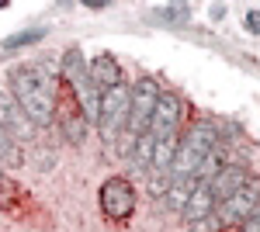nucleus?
<instances>
[{
    "mask_svg": "<svg viewBox=\"0 0 260 232\" xmlns=\"http://www.w3.org/2000/svg\"><path fill=\"white\" fill-rule=\"evenodd\" d=\"M153 149H156V139H153V132H146V136L136 139L132 156H136V167H139V170H149V167H153Z\"/></svg>",
    "mask_w": 260,
    "mask_h": 232,
    "instance_id": "obj_15",
    "label": "nucleus"
},
{
    "mask_svg": "<svg viewBox=\"0 0 260 232\" xmlns=\"http://www.w3.org/2000/svg\"><path fill=\"white\" fill-rule=\"evenodd\" d=\"M0 163H11V167H18V163H21L18 139H14V136H7L4 128H0Z\"/></svg>",
    "mask_w": 260,
    "mask_h": 232,
    "instance_id": "obj_17",
    "label": "nucleus"
},
{
    "mask_svg": "<svg viewBox=\"0 0 260 232\" xmlns=\"http://www.w3.org/2000/svg\"><path fill=\"white\" fill-rule=\"evenodd\" d=\"M45 35H49L45 28H24V31H18V35H11L4 42V52H14V49H24V45H39Z\"/></svg>",
    "mask_w": 260,
    "mask_h": 232,
    "instance_id": "obj_16",
    "label": "nucleus"
},
{
    "mask_svg": "<svg viewBox=\"0 0 260 232\" xmlns=\"http://www.w3.org/2000/svg\"><path fill=\"white\" fill-rule=\"evenodd\" d=\"M163 14L170 21H180V24H184V21H191V7H187V4H170Z\"/></svg>",
    "mask_w": 260,
    "mask_h": 232,
    "instance_id": "obj_18",
    "label": "nucleus"
},
{
    "mask_svg": "<svg viewBox=\"0 0 260 232\" xmlns=\"http://www.w3.org/2000/svg\"><path fill=\"white\" fill-rule=\"evenodd\" d=\"M125 83L121 80V62L111 52H101V56L90 59V87L98 90V94H108L111 87H118Z\"/></svg>",
    "mask_w": 260,
    "mask_h": 232,
    "instance_id": "obj_12",
    "label": "nucleus"
},
{
    "mask_svg": "<svg viewBox=\"0 0 260 232\" xmlns=\"http://www.w3.org/2000/svg\"><path fill=\"white\" fill-rule=\"evenodd\" d=\"M257 205H260V177H250L229 201H222L215 212H219L222 225H243L250 215H257Z\"/></svg>",
    "mask_w": 260,
    "mask_h": 232,
    "instance_id": "obj_5",
    "label": "nucleus"
},
{
    "mask_svg": "<svg viewBox=\"0 0 260 232\" xmlns=\"http://www.w3.org/2000/svg\"><path fill=\"white\" fill-rule=\"evenodd\" d=\"M160 97H163V90H160V83H156L153 77L136 80V87H132V118H128V136H132V142L149 132Z\"/></svg>",
    "mask_w": 260,
    "mask_h": 232,
    "instance_id": "obj_4",
    "label": "nucleus"
},
{
    "mask_svg": "<svg viewBox=\"0 0 260 232\" xmlns=\"http://www.w3.org/2000/svg\"><path fill=\"white\" fill-rule=\"evenodd\" d=\"M0 128H4L7 136H14V139H31L35 136L31 118L24 115L21 104L11 94H4V90H0Z\"/></svg>",
    "mask_w": 260,
    "mask_h": 232,
    "instance_id": "obj_9",
    "label": "nucleus"
},
{
    "mask_svg": "<svg viewBox=\"0 0 260 232\" xmlns=\"http://www.w3.org/2000/svg\"><path fill=\"white\" fill-rule=\"evenodd\" d=\"M180 121H184V101L177 94H163L160 104H156L149 132H153V139H170V136H177Z\"/></svg>",
    "mask_w": 260,
    "mask_h": 232,
    "instance_id": "obj_7",
    "label": "nucleus"
},
{
    "mask_svg": "<svg viewBox=\"0 0 260 232\" xmlns=\"http://www.w3.org/2000/svg\"><path fill=\"white\" fill-rule=\"evenodd\" d=\"M246 28H250L253 35H260V11H250V14H246Z\"/></svg>",
    "mask_w": 260,
    "mask_h": 232,
    "instance_id": "obj_20",
    "label": "nucleus"
},
{
    "mask_svg": "<svg viewBox=\"0 0 260 232\" xmlns=\"http://www.w3.org/2000/svg\"><path fill=\"white\" fill-rule=\"evenodd\" d=\"M7 83H11V97L21 104V111L31 118L35 128H49L56 121V83L52 77L42 70V66H18L7 73Z\"/></svg>",
    "mask_w": 260,
    "mask_h": 232,
    "instance_id": "obj_1",
    "label": "nucleus"
},
{
    "mask_svg": "<svg viewBox=\"0 0 260 232\" xmlns=\"http://www.w3.org/2000/svg\"><path fill=\"white\" fill-rule=\"evenodd\" d=\"M215 146H219V132H215V125H208V121L191 125V128L180 136L177 159H174V167H170V184L198 180V170L208 163V156L215 153Z\"/></svg>",
    "mask_w": 260,
    "mask_h": 232,
    "instance_id": "obj_2",
    "label": "nucleus"
},
{
    "mask_svg": "<svg viewBox=\"0 0 260 232\" xmlns=\"http://www.w3.org/2000/svg\"><path fill=\"white\" fill-rule=\"evenodd\" d=\"M128 118H132V87H111L108 94H101V111H98V136L104 146H115L121 132H128Z\"/></svg>",
    "mask_w": 260,
    "mask_h": 232,
    "instance_id": "obj_3",
    "label": "nucleus"
},
{
    "mask_svg": "<svg viewBox=\"0 0 260 232\" xmlns=\"http://www.w3.org/2000/svg\"><path fill=\"white\" fill-rule=\"evenodd\" d=\"M215 208H219V201H215V194H212V184H208V180H198L180 215H184V222H187V225H198V222L215 218Z\"/></svg>",
    "mask_w": 260,
    "mask_h": 232,
    "instance_id": "obj_8",
    "label": "nucleus"
},
{
    "mask_svg": "<svg viewBox=\"0 0 260 232\" xmlns=\"http://www.w3.org/2000/svg\"><path fill=\"white\" fill-rule=\"evenodd\" d=\"M66 90H70V87H66ZM66 101H70V104H66V115H62V136L70 139L73 146H80L83 139H87V115L80 111V104H77L73 90H70Z\"/></svg>",
    "mask_w": 260,
    "mask_h": 232,
    "instance_id": "obj_13",
    "label": "nucleus"
},
{
    "mask_svg": "<svg viewBox=\"0 0 260 232\" xmlns=\"http://www.w3.org/2000/svg\"><path fill=\"white\" fill-rule=\"evenodd\" d=\"M246 180H250V170H246L243 163H225L222 170H215V174H212V180H208V184H212V194H215V201L222 205V201H229L233 194L240 191Z\"/></svg>",
    "mask_w": 260,
    "mask_h": 232,
    "instance_id": "obj_11",
    "label": "nucleus"
},
{
    "mask_svg": "<svg viewBox=\"0 0 260 232\" xmlns=\"http://www.w3.org/2000/svg\"><path fill=\"white\" fill-rule=\"evenodd\" d=\"M212 18H215V21L225 18V7H222V4H215V7H212Z\"/></svg>",
    "mask_w": 260,
    "mask_h": 232,
    "instance_id": "obj_21",
    "label": "nucleus"
},
{
    "mask_svg": "<svg viewBox=\"0 0 260 232\" xmlns=\"http://www.w3.org/2000/svg\"><path fill=\"white\" fill-rule=\"evenodd\" d=\"M194 184H198V180H180V184H170L167 194H163L167 208H170V212H184V205H187V197H191V191H194Z\"/></svg>",
    "mask_w": 260,
    "mask_h": 232,
    "instance_id": "obj_14",
    "label": "nucleus"
},
{
    "mask_svg": "<svg viewBox=\"0 0 260 232\" xmlns=\"http://www.w3.org/2000/svg\"><path fill=\"white\" fill-rule=\"evenodd\" d=\"M59 80L70 87V90H83L90 83V62L83 59L80 45H70L62 52V66H59Z\"/></svg>",
    "mask_w": 260,
    "mask_h": 232,
    "instance_id": "obj_10",
    "label": "nucleus"
},
{
    "mask_svg": "<svg viewBox=\"0 0 260 232\" xmlns=\"http://www.w3.org/2000/svg\"><path fill=\"white\" fill-rule=\"evenodd\" d=\"M101 212L108 218H115V222H121V218H128L136 212V191L125 177H111V180L101 184Z\"/></svg>",
    "mask_w": 260,
    "mask_h": 232,
    "instance_id": "obj_6",
    "label": "nucleus"
},
{
    "mask_svg": "<svg viewBox=\"0 0 260 232\" xmlns=\"http://www.w3.org/2000/svg\"><path fill=\"white\" fill-rule=\"evenodd\" d=\"M0 174H4V163H0Z\"/></svg>",
    "mask_w": 260,
    "mask_h": 232,
    "instance_id": "obj_22",
    "label": "nucleus"
},
{
    "mask_svg": "<svg viewBox=\"0 0 260 232\" xmlns=\"http://www.w3.org/2000/svg\"><path fill=\"white\" fill-rule=\"evenodd\" d=\"M240 232H260V212H257V215H250V218H246V222L240 225Z\"/></svg>",
    "mask_w": 260,
    "mask_h": 232,
    "instance_id": "obj_19",
    "label": "nucleus"
}]
</instances>
